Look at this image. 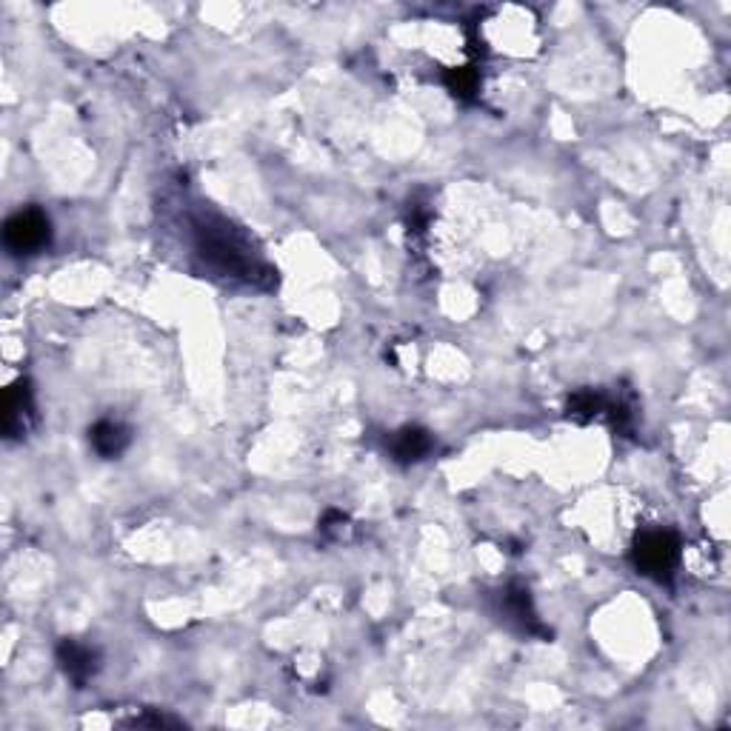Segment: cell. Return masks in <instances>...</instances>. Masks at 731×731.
Segmentation results:
<instances>
[{
    "label": "cell",
    "instance_id": "obj_1",
    "mask_svg": "<svg viewBox=\"0 0 731 731\" xmlns=\"http://www.w3.org/2000/svg\"><path fill=\"white\" fill-rule=\"evenodd\" d=\"M194 247L209 267L232 278H258V260L249 252L247 240L227 220L207 218L194 223Z\"/></svg>",
    "mask_w": 731,
    "mask_h": 731
},
{
    "label": "cell",
    "instance_id": "obj_2",
    "mask_svg": "<svg viewBox=\"0 0 731 731\" xmlns=\"http://www.w3.org/2000/svg\"><path fill=\"white\" fill-rule=\"evenodd\" d=\"M632 563L652 580H669L680 563V540L669 529H649L632 545Z\"/></svg>",
    "mask_w": 731,
    "mask_h": 731
},
{
    "label": "cell",
    "instance_id": "obj_3",
    "mask_svg": "<svg viewBox=\"0 0 731 731\" xmlns=\"http://www.w3.org/2000/svg\"><path fill=\"white\" fill-rule=\"evenodd\" d=\"M52 240V223L40 209H20L3 227V243L12 254H38Z\"/></svg>",
    "mask_w": 731,
    "mask_h": 731
},
{
    "label": "cell",
    "instance_id": "obj_4",
    "mask_svg": "<svg viewBox=\"0 0 731 731\" xmlns=\"http://www.w3.org/2000/svg\"><path fill=\"white\" fill-rule=\"evenodd\" d=\"M500 612H503V618L523 634H532V638L534 634H538V638H549V634H552L543 623H540L534 600L525 585L520 583L505 585L503 592H500Z\"/></svg>",
    "mask_w": 731,
    "mask_h": 731
},
{
    "label": "cell",
    "instance_id": "obj_5",
    "mask_svg": "<svg viewBox=\"0 0 731 731\" xmlns=\"http://www.w3.org/2000/svg\"><path fill=\"white\" fill-rule=\"evenodd\" d=\"M34 423V392L29 380H18L3 394V432L9 440L23 438Z\"/></svg>",
    "mask_w": 731,
    "mask_h": 731
},
{
    "label": "cell",
    "instance_id": "obj_6",
    "mask_svg": "<svg viewBox=\"0 0 731 731\" xmlns=\"http://www.w3.org/2000/svg\"><path fill=\"white\" fill-rule=\"evenodd\" d=\"M54 654H58V663H60V669H63V674H67V678L72 680L78 689H83V685H87L100 669L98 649L89 643H80V640H72V638L60 640L58 652Z\"/></svg>",
    "mask_w": 731,
    "mask_h": 731
},
{
    "label": "cell",
    "instance_id": "obj_7",
    "mask_svg": "<svg viewBox=\"0 0 731 731\" xmlns=\"http://www.w3.org/2000/svg\"><path fill=\"white\" fill-rule=\"evenodd\" d=\"M89 443H92V449L103 460H114L129 449V443H132V432H129L127 423L103 418L89 429Z\"/></svg>",
    "mask_w": 731,
    "mask_h": 731
},
{
    "label": "cell",
    "instance_id": "obj_8",
    "mask_svg": "<svg viewBox=\"0 0 731 731\" xmlns=\"http://www.w3.org/2000/svg\"><path fill=\"white\" fill-rule=\"evenodd\" d=\"M432 449L434 438L425 432V429H420V425H405V429L394 432L392 440H389V454H392L394 463L403 465L418 463V460H423Z\"/></svg>",
    "mask_w": 731,
    "mask_h": 731
},
{
    "label": "cell",
    "instance_id": "obj_9",
    "mask_svg": "<svg viewBox=\"0 0 731 731\" xmlns=\"http://www.w3.org/2000/svg\"><path fill=\"white\" fill-rule=\"evenodd\" d=\"M605 409H609V394L598 392V389H580L578 394L569 398L565 414H569L574 423H592V420L605 418Z\"/></svg>",
    "mask_w": 731,
    "mask_h": 731
},
{
    "label": "cell",
    "instance_id": "obj_10",
    "mask_svg": "<svg viewBox=\"0 0 731 731\" xmlns=\"http://www.w3.org/2000/svg\"><path fill=\"white\" fill-rule=\"evenodd\" d=\"M443 83L458 100H474V94H478V89H480V74L474 67L445 69Z\"/></svg>",
    "mask_w": 731,
    "mask_h": 731
},
{
    "label": "cell",
    "instance_id": "obj_11",
    "mask_svg": "<svg viewBox=\"0 0 731 731\" xmlns=\"http://www.w3.org/2000/svg\"><path fill=\"white\" fill-rule=\"evenodd\" d=\"M349 518L343 512H338V509H332V512L323 514V520H320V532L323 534H340L343 529H347Z\"/></svg>",
    "mask_w": 731,
    "mask_h": 731
}]
</instances>
